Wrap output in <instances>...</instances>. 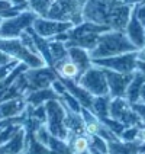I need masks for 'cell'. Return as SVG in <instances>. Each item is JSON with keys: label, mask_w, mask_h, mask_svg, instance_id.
Here are the masks:
<instances>
[{"label": "cell", "mask_w": 145, "mask_h": 154, "mask_svg": "<svg viewBox=\"0 0 145 154\" xmlns=\"http://www.w3.org/2000/svg\"><path fill=\"white\" fill-rule=\"evenodd\" d=\"M134 6L122 0H86L83 5V19L100 25H107L115 31H125Z\"/></svg>", "instance_id": "6da1fadb"}, {"label": "cell", "mask_w": 145, "mask_h": 154, "mask_svg": "<svg viewBox=\"0 0 145 154\" xmlns=\"http://www.w3.org/2000/svg\"><path fill=\"white\" fill-rule=\"evenodd\" d=\"M138 48L129 41V38L123 31H115L110 29L107 32H103L99 36V44L96 45L93 51H90L92 60L96 58H104V57H113L125 52L137 51Z\"/></svg>", "instance_id": "7a4b0ae2"}, {"label": "cell", "mask_w": 145, "mask_h": 154, "mask_svg": "<svg viewBox=\"0 0 145 154\" xmlns=\"http://www.w3.org/2000/svg\"><path fill=\"white\" fill-rule=\"evenodd\" d=\"M0 51H5L12 58L25 63L29 69H38L47 66L42 57L29 51L22 44L20 38H0Z\"/></svg>", "instance_id": "3957f363"}, {"label": "cell", "mask_w": 145, "mask_h": 154, "mask_svg": "<svg viewBox=\"0 0 145 154\" xmlns=\"http://www.w3.org/2000/svg\"><path fill=\"white\" fill-rule=\"evenodd\" d=\"M83 0H54L52 6L48 10L47 17L71 22L76 26L81 23L83 19Z\"/></svg>", "instance_id": "277c9868"}, {"label": "cell", "mask_w": 145, "mask_h": 154, "mask_svg": "<svg viewBox=\"0 0 145 154\" xmlns=\"http://www.w3.org/2000/svg\"><path fill=\"white\" fill-rule=\"evenodd\" d=\"M38 17L29 8L20 10L17 15L10 17H3L0 25V38H19L28 28L34 25Z\"/></svg>", "instance_id": "5b68a950"}, {"label": "cell", "mask_w": 145, "mask_h": 154, "mask_svg": "<svg viewBox=\"0 0 145 154\" xmlns=\"http://www.w3.org/2000/svg\"><path fill=\"white\" fill-rule=\"evenodd\" d=\"M77 83L81 87H84L86 90L93 96L109 94V85H107V80H106V74H104L103 69L94 66V64L78 77Z\"/></svg>", "instance_id": "8992f818"}, {"label": "cell", "mask_w": 145, "mask_h": 154, "mask_svg": "<svg viewBox=\"0 0 145 154\" xmlns=\"http://www.w3.org/2000/svg\"><path fill=\"white\" fill-rule=\"evenodd\" d=\"M47 108V127L54 137L67 140V128H65V109L57 99H52L45 103Z\"/></svg>", "instance_id": "52a82bcc"}, {"label": "cell", "mask_w": 145, "mask_h": 154, "mask_svg": "<svg viewBox=\"0 0 145 154\" xmlns=\"http://www.w3.org/2000/svg\"><path fill=\"white\" fill-rule=\"evenodd\" d=\"M93 64L100 67V69L113 70L118 73H135L138 69V58L137 51L125 52L119 55H113V57H104V58H96L93 60Z\"/></svg>", "instance_id": "ba28073f"}, {"label": "cell", "mask_w": 145, "mask_h": 154, "mask_svg": "<svg viewBox=\"0 0 145 154\" xmlns=\"http://www.w3.org/2000/svg\"><path fill=\"white\" fill-rule=\"evenodd\" d=\"M109 116L122 122L125 127H132V125L142 127L139 116L135 113V111L132 109V105L125 97H112Z\"/></svg>", "instance_id": "9c48e42d"}, {"label": "cell", "mask_w": 145, "mask_h": 154, "mask_svg": "<svg viewBox=\"0 0 145 154\" xmlns=\"http://www.w3.org/2000/svg\"><path fill=\"white\" fill-rule=\"evenodd\" d=\"M71 22H65V20H57V19H50V17H41L38 16L35 19L32 29L36 34L42 38L47 39H52L55 38L58 34L62 32H68L70 29L73 28Z\"/></svg>", "instance_id": "30bf717a"}, {"label": "cell", "mask_w": 145, "mask_h": 154, "mask_svg": "<svg viewBox=\"0 0 145 154\" xmlns=\"http://www.w3.org/2000/svg\"><path fill=\"white\" fill-rule=\"evenodd\" d=\"M25 76L29 82L31 92L45 89V87H51L52 82L55 79H58L55 69L51 66H44V67H38V69H28L25 71Z\"/></svg>", "instance_id": "8fae6325"}, {"label": "cell", "mask_w": 145, "mask_h": 154, "mask_svg": "<svg viewBox=\"0 0 145 154\" xmlns=\"http://www.w3.org/2000/svg\"><path fill=\"white\" fill-rule=\"evenodd\" d=\"M104 74H106V80L109 85V94L112 97H125L128 86L131 80L134 79V73H118L113 70L103 69Z\"/></svg>", "instance_id": "7c38bea8"}, {"label": "cell", "mask_w": 145, "mask_h": 154, "mask_svg": "<svg viewBox=\"0 0 145 154\" xmlns=\"http://www.w3.org/2000/svg\"><path fill=\"white\" fill-rule=\"evenodd\" d=\"M26 99L25 97H15V99H6L0 100V121L10 119L20 116L26 112Z\"/></svg>", "instance_id": "4fadbf2b"}, {"label": "cell", "mask_w": 145, "mask_h": 154, "mask_svg": "<svg viewBox=\"0 0 145 154\" xmlns=\"http://www.w3.org/2000/svg\"><path fill=\"white\" fill-rule=\"evenodd\" d=\"M126 36L129 38V41L134 44L137 48H141L145 45V28L144 25L139 22V19L137 17L135 12L132 10V15H131V19H129L128 25L123 31Z\"/></svg>", "instance_id": "5bb4252c"}, {"label": "cell", "mask_w": 145, "mask_h": 154, "mask_svg": "<svg viewBox=\"0 0 145 154\" xmlns=\"http://www.w3.org/2000/svg\"><path fill=\"white\" fill-rule=\"evenodd\" d=\"M61 80L64 82L67 90L80 102V105L83 108H89V109L92 108V103H93V99H94L93 94L89 93L84 87H81V86L77 83L76 80H67V79H61Z\"/></svg>", "instance_id": "9a60e30c"}, {"label": "cell", "mask_w": 145, "mask_h": 154, "mask_svg": "<svg viewBox=\"0 0 145 154\" xmlns=\"http://www.w3.org/2000/svg\"><path fill=\"white\" fill-rule=\"evenodd\" d=\"M68 57L70 60L76 64L80 73L83 74L86 70H89L93 66V60L90 57V52L84 50V48H80V47H68Z\"/></svg>", "instance_id": "2e32d148"}, {"label": "cell", "mask_w": 145, "mask_h": 154, "mask_svg": "<svg viewBox=\"0 0 145 154\" xmlns=\"http://www.w3.org/2000/svg\"><path fill=\"white\" fill-rule=\"evenodd\" d=\"M58 96L52 90V87H45V89H39V90H32L26 94V103L31 106H39V105H45L52 99H57Z\"/></svg>", "instance_id": "e0dca14e"}, {"label": "cell", "mask_w": 145, "mask_h": 154, "mask_svg": "<svg viewBox=\"0 0 145 154\" xmlns=\"http://www.w3.org/2000/svg\"><path fill=\"white\" fill-rule=\"evenodd\" d=\"M144 85H145V73H142L141 70H137L134 73V79L131 80V83L128 86L125 99L129 103L139 102V94H141V89H142Z\"/></svg>", "instance_id": "ac0fdd59"}, {"label": "cell", "mask_w": 145, "mask_h": 154, "mask_svg": "<svg viewBox=\"0 0 145 154\" xmlns=\"http://www.w3.org/2000/svg\"><path fill=\"white\" fill-rule=\"evenodd\" d=\"M25 138H26L25 129L22 128L10 141H8L6 144H2V146H0V154H20V153H23V148H25Z\"/></svg>", "instance_id": "d6986e66"}, {"label": "cell", "mask_w": 145, "mask_h": 154, "mask_svg": "<svg viewBox=\"0 0 145 154\" xmlns=\"http://www.w3.org/2000/svg\"><path fill=\"white\" fill-rule=\"evenodd\" d=\"M55 71H57V74L60 79H67V80H78V77L81 76V73H80V70L77 67L76 64L73 63V61L70 60V57L67 60H64L62 63L60 64H57L55 67Z\"/></svg>", "instance_id": "ffe728a7"}, {"label": "cell", "mask_w": 145, "mask_h": 154, "mask_svg": "<svg viewBox=\"0 0 145 154\" xmlns=\"http://www.w3.org/2000/svg\"><path fill=\"white\" fill-rule=\"evenodd\" d=\"M110 102H112V96L110 94H104V96H94L90 111L93 112L99 119L107 118V116H109V111H110Z\"/></svg>", "instance_id": "44dd1931"}, {"label": "cell", "mask_w": 145, "mask_h": 154, "mask_svg": "<svg viewBox=\"0 0 145 154\" xmlns=\"http://www.w3.org/2000/svg\"><path fill=\"white\" fill-rule=\"evenodd\" d=\"M71 153L73 154H89L90 153V137L84 134V135H74V137L67 138Z\"/></svg>", "instance_id": "7402d4cb"}, {"label": "cell", "mask_w": 145, "mask_h": 154, "mask_svg": "<svg viewBox=\"0 0 145 154\" xmlns=\"http://www.w3.org/2000/svg\"><path fill=\"white\" fill-rule=\"evenodd\" d=\"M138 144H139L138 140L132 143L116 140L107 143V148H109V154H138Z\"/></svg>", "instance_id": "603a6c76"}, {"label": "cell", "mask_w": 145, "mask_h": 154, "mask_svg": "<svg viewBox=\"0 0 145 154\" xmlns=\"http://www.w3.org/2000/svg\"><path fill=\"white\" fill-rule=\"evenodd\" d=\"M50 51H51L52 57V67H55L57 64H60L68 58V48H67L65 42H62V41L50 39Z\"/></svg>", "instance_id": "cb8c5ba5"}, {"label": "cell", "mask_w": 145, "mask_h": 154, "mask_svg": "<svg viewBox=\"0 0 145 154\" xmlns=\"http://www.w3.org/2000/svg\"><path fill=\"white\" fill-rule=\"evenodd\" d=\"M99 36L100 34H89V35H83V36H78L74 39H70L65 42L67 48L68 47H80V48H84L87 51H93L96 48V45L99 44Z\"/></svg>", "instance_id": "d4e9b609"}, {"label": "cell", "mask_w": 145, "mask_h": 154, "mask_svg": "<svg viewBox=\"0 0 145 154\" xmlns=\"http://www.w3.org/2000/svg\"><path fill=\"white\" fill-rule=\"evenodd\" d=\"M28 69H29V67L26 66L25 63H19L16 67H15V69L9 73L8 76H6L3 80H2V82H0V100H2V97L5 96V93H6L9 89H10V86H12L17 80V77L20 76L22 73H25Z\"/></svg>", "instance_id": "484cf974"}, {"label": "cell", "mask_w": 145, "mask_h": 154, "mask_svg": "<svg viewBox=\"0 0 145 154\" xmlns=\"http://www.w3.org/2000/svg\"><path fill=\"white\" fill-rule=\"evenodd\" d=\"M22 154H51V150L47 146H44L42 143H39L35 138V134H26L25 148Z\"/></svg>", "instance_id": "4316f807"}, {"label": "cell", "mask_w": 145, "mask_h": 154, "mask_svg": "<svg viewBox=\"0 0 145 154\" xmlns=\"http://www.w3.org/2000/svg\"><path fill=\"white\" fill-rule=\"evenodd\" d=\"M52 3H54V0H28V8L38 16L47 17Z\"/></svg>", "instance_id": "83f0119b"}, {"label": "cell", "mask_w": 145, "mask_h": 154, "mask_svg": "<svg viewBox=\"0 0 145 154\" xmlns=\"http://www.w3.org/2000/svg\"><path fill=\"white\" fill-rule=\"evenodd\" d=\"M50 150L52 153H57V154H73L71 153V148H70L67 140H61V138H57L52 135L51 140H50Z\"/></svg>", "instance_id": "f1b7e54d"}, {"label": "cell", "mask_w": 145, "mask_h": 154, "mask_svg": "<svg viewBox=\"0 0 145 154\" xmlns=\"http://www.w3.org/2000/svg\"><path fill=\"white\" fill-rule=\"evenodd\" d=\"M51 137H52V134L50 132V129H48V127H47V124H42L39 128L35 131V138L47 147H48V144H50ZM48 148H50V147H48Z\"/></svg>", "instance_id": "f546056e"}, {"label": "cell", "mask_w": 145, "mask_h": 154, "mask_svg": "<svg viewBox=\"0 0 145 154\" xmlns=\"http://www.w3.org/2000/svg\"><path fill=\"white\" fill-rule=\"evenodd\" d=\"M102 121V124H104L107 128H110L118 137H120V134L123 132V129L126 128L122 122H119V121H116V119H113V118H110V116H107V118H103Z\"/></svg>", "instance_id": "4dcf8cb0"}, {"label": "cell", "mask_w": 145, "mask_h": 154, "mask_svg": "<svg viewBox=\"0 0 145 154\" xmlns=\"http://www.w3.org/2000/svg\"><path fill=\"white\" fill-rule=\"evenodd\" d=\"M138 131L139 127L138 125H132V127H126L123 129V132L120 134V140L125 141V143H132V141H137L138 138Z\"/></svg>", "instance_id": "1f68e13d"}, {"label": "cell", "mask_w": 145, "mask_h": 154, "mask_svg": "<svg viewBox=\"0 0 145 154\" xmlns=\"http://www.w3.org/2000/svg\"><path fill=\"white\" fill-rule=\"evenodd\" d=\"M90 137V144L93 148L96 150H99V151H102V153H109V148H107V141L106 140H103L100 135H89Z\"/></svg>", "instance_id": "d6a6232c"}, {"label": "cell", "mask_w": 145, "mask_h": 154, "mask_svg": "<svg viewBox=\"0 0 145 154\" xmlns=\"http://www.w3.org/2000/svg\"><path fill=\"white\" fill-rule=\"evenodd\" d=\"M60 97L62 99V100H64V102H65V105H67L68 108H71V109H73V111L81 112V108H83V106L80 105V102L77 100V99L74 97V96H73V94L70 93L68 90H67L65 93L62 94V96H60Z\"/></svg>", "instance_id": "836d02e7"}, {"label": "cell", "mask_w": 145, "mask_h": 154, "mask_svg": "<svg viewBox=\"0 0 145 154\" xmlns=\"http://www.w3.org/2000/svg\"><path fill=\"white\" fill-rule=\"evenodd\" d=\"M51 87H52V90H54V92L57 93V96H62V94L67 92V87H65L64 82L61 80L60 77H58V79H55V80L52 82Z\"/></svg>", "instance_id": "e575fe53"}, {"label": "cell", "mask_w": 145, "mask_h": 154, "mask_svg": "<svg viewBox=\"0 0 145 154\" xmlns=\"http://www.w3.org/2000/svg\"><path fill=\"white\" fill-rule=\"evenodd\" d=\"M132 105V109L135 111L139 119L142 122V125H145V102H137V103H131Z\"/></svg>", "instance_id": "d590c367"}, {"label": "cell", "mask_w": 145, "mask_h": 154, "mask_svg": "<svg viewBox=\"0 0 145 154\" xmlns=\"http://www.w3.org/2000/svg\"><path fill=\"white\" fill-rule=\"evenodd\" d=\"M19 63H22V61L13 60V61H10L9 64H6V66H2V67H0V82H2V80H3L5 77L8 76L9 73H10L12 70L15 69V67H16V66L19 64Z\"/></svg>", "instance_id": "8d00e7d4"}, {"label": "cell", "mask_w": 145, "mask_h": 154, "mask_svg": "<svg viewBox=\"0 0 145 154\" xmlns=\"http://www.w3.org/2000/svg\"><path fill=\"white\" fill-rule=\"evenodd\" d=\"M134 12H135L137 17L139 19V22H141V23L144 25V28H145V3L135 5V6H134Z\"/></svg>", "instance_id": "74e56055"}, {"label": "cell", "mask_w": 145, "mask_h": 154, "mask_svg": "<svg viewBox=\"0 0 145 154\" xmlns=\"http://www.w3.org/2000/svg\"><path fill=\"white\" fill-rule=\"evenodd\" d=\"M13 8L15 6L10 3V0H0V13H5L8 10H12Z\"/></svg>", "instance_id": "f35d334b"}, {"label": "cell", "mask_w": 145, "mask_h": 154, "mask_svg": "<svg viewBox=\"0 0 145 154\" xmlns=\"http://www.w3.org/2000/svg\"><path fill=\"white\" fill-rule=\"evenodd\" d=\"M15 58H12L9 54H6L5 51H0V67L2 66H6V64H9L10 61H13Z\"/></svg>", "instance_id": "ab89813d"}, {"label": "cell", "mask_w": 145, "mask_h": 154, "mask_svg": "<svg viewBox=\"0 0 145 154\" xmlns=\"http://www.w3.org/2000/svg\"><path fill=\"white\" fill-rule=\"evenodd\" d=\"M137 58H138V61H142V63H145V45L137 50Z\"/></svg>", "instance_id": "60d3db41"}, {"label": "cell", "mask_w": 145, "mask_h": 154, "mask_svg": "<svg viewBox=\"0 0 145 154\" xmlns=\"http://www.w3.org/2000/svg\"><path fill=\"white\" fill-rule=\"evenodd\" d=\"M13 6H28V0H10Z\"/></svg>", "instance_id": "b9f144b4"}, {"label": "cell", "mask_w": 145, "mask_h": 154, "mask_svg": "<svg viewBox=\"0 0 145 154\" xmlns=\"http://www.w3.org/2000/svg\"><path fill=\"white\" fill-rule=\"evenodd\" d=\"M125 5H131V6H135V5H139V3H145V0H122Z\"/></svg>", "instance_id": "7bdbcfd3"}, {"label": "cell", "mask_w": 145, "mask_h": 154, "mask_svg": "<svg viewBox=\"0 0 145 154\" xmlns=\"http://www.w3.org/2000/svg\"><path fill=\"white\" fill-rule=\"evenodd\" d=\"M139 102H145V85L141 89V94H139Z\"/></svg>", "instance_id": "ee69618b"}, {"label": "cell", "mask_w": 145, "mask_h": 154, "mask_svg": "<svg viewBox=\"0 0 145 154\" xmlns=\"http://www.w3.org/2000/svg\"><path fill=\"white\" fill-rule=\"evenodd\" d=\"M137 70H141L142 73H145V63H142V61H138V69Z\"/></svg>", "instance_id": "f6af8a7d"}, {"label": "cell", "mask_w": 145, "mask_h": 154, "mask_svg": "<svg viewBox=\"0 0 145 154\" xmlns=\"http://www.w3.org/2000/svg\"><path fill=\"white\" fill-rule=\"evenodd\" d=\"M90 154H109V153H102V151L96 150V148H93V147H90Z\"/></svg>", "instance_id": "bcb514c9"}, {"label": "cell", "mask_w": 145, "mask_h": 154, "mask_svg": "<svg viewBox=\"0 0 145 154\" xmlns=\"http://www.w3.org/2000/svg\"><path fill=\"white\" fill-rule=\"evenodd\" d=\"M2 20H3V16H0V25H2Z\"/></svg>", "instance_id": "7dc6e473"}, {"label": "cell", "mask_w": 145, "mask_h": 154, "mask_svg": "<svg viewBox=\"0 0 145 154\" xmlns=\"http://www.w3.org/2000/svg\"><path fill=\"white\" fill-rule=\"evenodd\" d=\"M83 2H86V0H83Z\"/></svg>", "instance_id": "c3c4849f"}, {"label": "cell", "mask_w": 145, "mask_h": 154, "mask_svg": "<svg viewBox=\"0 0 145 154\" xmlns=\"http://www.w3.org/2000/svg\"><path fill=\"white\" fill-rule=\"evenodd\" d=\"M20 154H22V153H20Z\"/></svg>", "instance_id": "681fc988"}, {"label": "cell", "mask_w": 145, "mask_h": 154, "mask_svg": "<svg viewBox=\"0 0 145 154\" xmlns=\"http://www.w3.org/2000/svg\"><path fill=\"white\" fill-rule=\"evenodd\" d=\"M0 129H2V128H0Z\"/></svg>", "instance_id": "f907efd6"}, {"label": "cell", "mask_w": 145, "mask_h": 154, "mask_svg": "<svg viewBox=\"0 0 145 154\" xmlns=\"http://www.w3.org/2000/svg\"><path fill=\"white\" fill-rule=\"evenodd\" d=\"M89 154H90V153H89Z\"/></svg>", "instance_id": "816d5d0a"}]
</instances>
